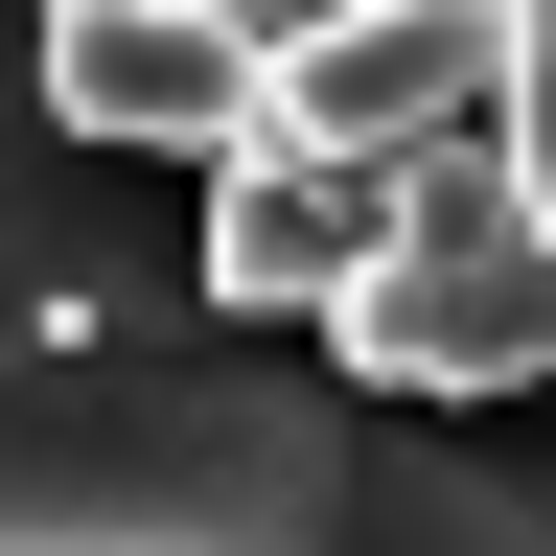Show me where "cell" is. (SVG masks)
<instances>
[{"instance_id": "cell-3", "label": "cell", "mask_w": 556, "mask_h": 556, "mask_svg": "<svg viewBox=\"0 0 556 556\" xmlns=\"http://www.w3.org/2000/svg\"><path fill=\"white\" fill-rule=\"evenodd\" d=\"M24 70H47V116L93 163H232L278 116V47L232 0H24Z\"/></svg>"}, {"instance_id": "cell-5", "label": "cell", "mask_w": 556, "mask_h": 556, "mask_svg": "<svg viewBox=\"0 0 556 556\" xmlns=\"http://www.w3.org/2000/svg\"><path fill=\"white\" fill-rule=\"evenodd\" d=\"M371 208H394V163H302V139H232L208 163V208H186V278L232 325H325L348 278H371Z\"/></svg>"}, {"instance_id": "cell-1", "label": "cell", "mask_w": 556, "mask_h": 556, "mask_svg": "<svg viewBox=\"0 0 556 556\" xmlns=\"http://www.w3.org/2000/svg\"><path fill=\"white\" fill-rule=\"evenodd\" d=\"M0 556H556V417L348 394L232 325L0 0Z\"/></svg>"}, {"instance_id": "cell-4", "label": "cell", "mask_w": 556, "mask_h": 556, "mask_svg": "<svg viewBox=\"0 0 556 556\" xmlns=\"http://www.w3.org/2000/svg\"><path fill=\"white\" fill-rule=\"evenodd\" d=\"M486 93H510V0H302L255 139H302V163H417V139H464Z\"/></svg>"}, {"instance_id": "cell-6", "label": "cell", "mask_w": 556, "mask_h": 556, "mask_svg": "<svg viewBox=\"0 0 556 556\" xmlns=\"http://www.w3.org/2000/svg\"><path fill=\"white\" fill-rule=\"evenodd\" d=\"M486 139H510V208L556 232V0H510V93H486Z\"/></svg>"}, {"instance_id": "cell-7", "label": "cell", "mask_w": 556, "mask_h": 556, "mask_svg": "<svg viewBox=\"0 0 556 556\" xmlns=\"http://www.w3.org/2000/svg\"><path fill=\"white\" fill-rule=\"evenodd\" d=\"M232 24H255V47H278V24H302V0H232Z\"/></svg>"}, {"instance_id": "cell-2", "label": "cell", "mask_w": 556, "mask_h": 556, "mask_svg": "<svg viewBox=\"0 0 556 556\" xmlns=\"http://www.w3.org/2000/svg\"><path fill=\"white\" fill-rule=\"evenodd\" d=\"M325 348H348V394H441V417H486V394L556 371V232L510 208V139H486V116L394 163L371 278L325 302Z\"/></svg>"}]
</instances>
